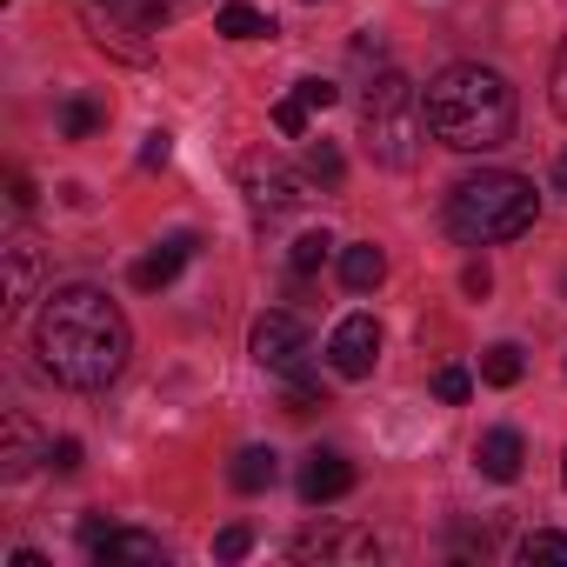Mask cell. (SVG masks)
Here are the masks:
<instances>
[{
	"label": "cell",
	"mask_w": 567,
	"mask_h": 567,
	"mask_svg": "<svg viewBox=\"0 0 567 567\" xmlns=\"http://www.w3.org/2000/svg\"><path fill=\"white\" fill-rule=\"evenodd\" d=\"M34 354H41V374L94 394V388L121 381V368L134 354V328L101 288H54L34 321Z\"/></svg>",
	"instance_id": "1"
},
{
	"label": "cell",
	"mask_w": 567,
	"mask_h": 567,
	"mask_svg": "<svg viewBox=\"0 0 567 567\" xmlns=\"http://www.w3.org/2000/svg\"><path fill=\"white\" fill-rule=\"evenodd\" d=\"M421 101H427V134L454 154H494L514 134V87L481 61L441 68Z\"/></svg>",
	"instance_id": "2"
},
{
	"label": "cell",
	"mask_w": 567,
	"mask_h": 567,
	"mask_svg": "<svg viewBox=\"0 0 567 567\" xmlns=\"http://www.w3.org/2000/svg\"><path fill=\"white\" fill-rule=\"evenodd\" d=\"M540 214V194L527 174H507V167H481L467 181H454L447 194V234L461 247H501V240H520Z\"/></svg>",
	"instance_id": "3"
},
{
	"label": "cell",
	"mask_w": 567,
	"mask_h": 567,
	"mask_svg": "<svg viewBox=\"0 0 567 567\" xmlns=\"http://www.w3.org/2000/svg\"><path fill=\"white\" fill-rule=\"evenodd\" d=\"M421 134H427V101L408 74H381L361 94V141L381 167H414L421 161Z\"/></svg>",
	"instance_id": "4"
},
{
	"label": "cell",
	"mask_w": 567,
	"mask_h": 567,
	"mask_svg": "<svg viewBox=\"0 0 567 567\" xmlns=\"http://www.w3.org/2000/svg\"><path fill=\"white\" fill-rule=\"evenodd\" d=\"M247 348H254V361H260L267 374H280V381L315 374V368H308V334H301L295 315H260L254 334H247Z\"/></svg>",
	"instance_id": "5"
},
{
	"label": "cell",
	"mask_w": 567,
	"mask_h": 567,
	"mask_svg": "<svg viewBox=\"0 0 567 567\" xmlns=\"http://www.w3.org/2000/svg\"><path fill=\"white\" fill-rule=\"evenodd\" d=\"M374 361H381V328H374V315H348V321L328 334V368H334L341 381H368Z\"/></svg>",
	"instance_id": "6"
},
{
	"label": "cell",
	"mask_w": 567,
	"mask_h": 567,
	"mask_svg": "<svg viewBox=\"0 0 567 567\" xmlns=\"http://www.w3.org/2000/svg\"><path fill=\"white\" fill-rule=\"evenodd\" d=\"M288 554H295V560H341V567H368V560H381V540H374L368 527H315V534H301Z\"/></svg>",
	"instance_id": "7"
},
{
	"label": "cell",
	"mask_w": 567,
	"mask_h": 567,
	"mask_svg": "<svg viewBox=\"0 0 567 567\" xmlns=\"http://www.w3.org/2000/svg\"><path fill=\"white\" fill-rule=\"evenodd\" d=\"M240 187H247L254 214H295V207H301V181L280 167V161H260V154L240 167Z\"/></svg>",
	"instance_id": "8"
},
{
	"label": "cell",
	"mask_w": 567,
	"mask_h": 567,
	"mask_svg": "<svg viewBox=\"0 0 567 567\" xmlns=\"http://www.w3.org/2000/svg\"><path fill=\"white\" fill-rule=\"evenodd\" d=\"M87 554H94V567H167V547L141 527H107Z\"/></svg>",
	"instance_id": "9"
},
{
	"label": "cell",
	"mask_w": 567,
	"mask_h": 567,
	"mask_svg": "<svg viewBox=\"0 0 567 567\" xmlns=\"http://www.w3.org/2000/svg\"><path fill=\"white\" fill-rule=\"evenodd\" d=\"M0 254H8V315H21L34 301V288H41V247H34L28 227H14Z\"/></svg>",
	"instance_id": "10"
},
{
	"label": "cell",
	"mask_w": 567,
	"mask_h": 567,
	"mask_svg": "<svg viewBox=\"0 0 567 567\" xmlns=\"http://www.w3.org/2000/svg\"><path fill=\"white\" fill-rule=\"evenodd\" d=\"M348 487H354V461H348V454H334V447L308 454V467H301V501H308V507H328V501H341Z\"/></svg>",
	"instance_id": "11"
},
{
	"label": "cell",
	"mask_w": 567,
	"mask_h": 567,
	"mask_svg": "<svg viewBox=\"0 0 567 567\" xmlns=\"http://www.w3.org/2000/svg\"><path fill=\"white\" fill-rule=\"evenodd\" d=\"M194 247H200L194 234H167L161 247H147V254L134 260V288H141V295H161L167 280H174V274L187 267V254H194Z\"/></svg>",
	"instance_id": "12"
},
{
	"label": "cell",
	"mask_w": 567,
	"mask_h": 567,
	"mask_svg": "<svg viewBox=\"0 0 567 567\" xmlns=\"http://www.w3.org/2000/svg\"><path fill=\"white\" fill-rule=\"evenodd\" d=\"M34 461H48V447L34 441L28 414L14 408L8 421H0V481H28V474H34Z\"/></svg>",
	"instance_id": "13"
},
{
	"label": "cell",
	"mask_w": 567,
	"mask_h": 567,
	"mask_svg": "<svg viewBox=\"0 0 567 567\" xmlns=\"http://www.w3.org/2000/svg\"><path fill=\"white\" fill-rule=\"evenodd\" d=\"M520 461H527V447H520L514 427H487L481 447H474V467H481L487 481H520Z\"/></svg>",
	"instance_id": "14"
},
{
	"label": "cell",
	"mask_w": 567,
	"mask_h": 567,
	"mask_svg": "<svg viewBox=\"0 0 567 567\" xmlns=\"http://www.w3.org/2000/svg\"><path fill=\"white\" fill-rule=\"evenodd\" d=\"M341 280L354 295H374L381 280H388V254L374 247V240H354V247H341Z\"/></svg>",
	"instance_id": "15"
},
{
	"label": "cell",
	"mask_w": 567,
	"mask_h": 567,
	"mask_svg": "<svg viewBox=\"0 0 567 567\" xmlns=\"http://www.w3.org/2000/svg\"><path fill=\"white\" fill-rule=\"evenodd\" d=\"M274 474H280V454H274V447H240V454H234V467H227V481H234L240 494L274 487Z\"/></svg>",
	"instance_id": "16"
},
{
	"label": "cell",
	"mask_w": 567,
	"mask_h": 567,
	"mask_svg": "<svg viewBox=\"0 0 567 567\" xmlns=\"http://www.w3.org/2000/svg\"><path fill=\"white\" fill-rule=\"evenodd\" d=\"M214 28H220L227 41H267V34H274V21H267L260 8H247V0H227Z\"/></svg>",
	"instance_id": "17"
},
{
	"label": "cell",
	"mask_w": 567,
	"mask_h": 567,
	"mask_svg": "<svg viewBox=\"0 0 567 567\" xmlns=\"http://www.w3.org/2000/svg\"><path fill=\"white\" fill-rule=\"evenodd\" d=\"M101 121H107L101 101H87V94H68V101H61V141H87Z\"/></svg>",
	"instance_id": "18"
},
{
	"label": "cell",
	"mask_w": 567,
	"mask_h": 567,
	"mask_svg": "<svg viewBox=\"0 0 567 567\" xmlns=\"http://www.w3.org/2000/svg\"><path fill=\"white\" fill-rule=\"evenodd\" d=\"M520 374H527V361H520L514 341H494V348L481 354V381H487V388H514Z\"/></svg>",
	"instance_id": "19"
},
{
	"label": "cell",
	"mask_w": 567,
	"mask_h": 567,
	"mask_svg": "<svg viewBox=\"0 0 567 567\" xmlns=\"http://www.w3.org/2000/svg\"><path fill=\"white\" fill-rule=\"evenodd\" d=\"M328 254H334V234H328V227H315V234H301V240L288 247V267H295V274H315Z\"/></svg>",
	"instance_id": "20"
},
{
	"label": "cell",
	"mask_w": 567,
	"mask_h": 567,
	"mask_svg": "<svg viewBox=\"0 0 567 567\" xmlns=\"http://www.w3.org/2000/svg\"><path fill=\"white\" fill-rule=\"evenodd\" d=\"M308 174H315L321 187H341V174H348L341 147H334V141H308Z\"/></svg>",
	"instance_id": "21"
},
{
	"label": "cell",
	"mask_w": 567,
	"mask_h": 567,
	"mask_svg": "<svg viewBox=\"0 0 567 567\" xmlns=\"http://www.w3.org/2000/svg\"><path fill=\"white\" fill-rule=\"evenodd\" d=\"M514 554H520L527 567H534V560H560V567H567V534H554V527H540V534H527V540H520Z\"/></svg>",
	"instance_id": "22"
},
{
	"label": "cell",
	"mask_w": 567,
	"mask_h": 567,
	"mask_svg": "<svg viewBox=\"0 0 567 567\" xmlns=\"http://www.w3.org/2000/svg\"><path fill=\"white\" fill-rule=\"evenodd\" d=\"M308 114H315V107H308L301 94H288V101H274V127L288 134V141H301V134H308Z\"/></svg>",
	"instance_id": "23"
},
{
	"label": "cell",
	"mask_w": 567,
	"mask_h": 567,
	"mask_svg": "<svg viewBox=\"0 0 567 567\" xmlns=\"http://www.w3.org/2000/svg\"><path fill=\"white\" fill-rule=\"evenodd\" d=\"M467 394H474V374H467V368H441V374H434V401H447V408H461Z\"/></svg>",
	"instance_id": "24"
},
{
	"label": "cell",
	"mask_w": 567,
	"mask_h": 567,
	"mask_svg": "<svg viewBox=\"0 0 567 567\" xmlns=\"http://www.w3.org/2000/svg\"><path fill=\"white\" fill-rule=\"evenodd\" d=\"M247 547H254V534H247V527H240V520H234V527H220V534H214V554H220V560H240V554H247Z\"/></svg>",
	"instance_id": "25"
},
{
	"label": "cell",
	"mask_w": 567,
	"mask_h": 567,
	"mask_svg": "<svg viewBox=\"0 0 567 567\" xmlns=\"http://www.w3.org/2000/svg\"><path fill=\"white\" fill-rule=\"evenodd\" d=\"M167 161H174V134H161V127H154V134L141 141V167H167Z\"/></svg>",
	"instance_id": "26"
},
{
	"label": "cell",
	"mask_w": 567,
	"mask_h": 567,
	"mask_svg": "<svg viewBox=\"0 0 567 567\" xmlns=\"http://www.w3.org/2000/svg\"><path fill=\"white\" fill-rule=\"evenodd\" d=\"M48 467L54 474H81V441H48Z\"/></svg>",
	"instance_id": "27"
},
{
	"label": "cell",
	"mask_w": 567,
	"mask_h": 567,
	"mask_svg": "<svg viewBox=\"0 0 567 567\" xmlns=\"http://www.w3.org/2000/svg\"><path fill=\"white\" fill-rule=\"evenodd\" d=\"M295 94H301L308 107H334V101H341V87H334V81H295Z\"/></svg>",
	"instance_id": "28"
},
{
	"label": "cell",
	"mask_w": 567,
	"mask_h": 567,
	"mask_svg": "<svg viewBox=\"0 0 567 567\" xmlns=\"http://www.w3.org/2000/svg\"><path fill=\"white\" fill-rule=\"evenodd\" d=\"M554 114L567 121V41H560V54H554Z\"/></svg>",
	"instance_id": "29"
},
{
	"label": "cell",
	"mask_w": 567,
	"mask_h": 567,
	"mask_svg": "<svg viewBox=\"0 0 567 567\" xmlns=\"http://www.w3.org/2000/svg\"><path fill=\"white\" fill-rule=\"evenodd\" d=\"M461 288H467V295H487V288H494V274H487V260H474V267L461 274Z\"/></svg>",
	"instance_id": "30"
},
{
	"label": "cell",
	"mask_w": 567,
	"mask_h": 567,
	"mask_svg": "<svg viewBox=\"0 0 567 567\" xmlns=\"http://www.w3.org/2000/svg\"><path fill=\"white\" fill-rule=\"evenodd\" d=\"M554 187H560V194H567V154H560V167H554Z\"/></svg>",
	"instance_id": "31"
},
{
	"label": "cell",
	"mask_w": 567,
	"mask_h": 567,
	"mask_svg": "<svg viewBox=\"0 0 567 567\" xmlns=\"http://www.w3.org/2000/svg\"><path fill=\"white\" fill-rule=\"evenodd\" d=\"M560 481H567V461H560Z\"/></svg>",
	"instance_id": "32"
}]
</instances>
